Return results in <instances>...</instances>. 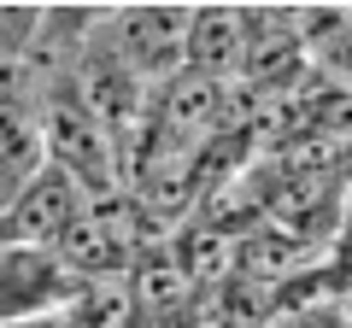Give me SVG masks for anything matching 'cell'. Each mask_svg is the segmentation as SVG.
I'll return each instance as SVG.
<instances>
[{"mask_svg": "<svg viewBox=\"0 0 352 328\" xmlns=\"http://www.w3.org/2000/svg\"><path fill=\"white\" fill-rule=\"evenodd\" d=\"M41 164H53L59 176H71L88 200L112 188V170H118L112 164V135L94 124V112L76 100V89H65V94L53 89L41 100Z\"/></svg>", "mask_w": 352, "mask_h": 328, "instance_id": "cell-1", "label": "cell"}, {"mask_svg": "<svg viewBox=\"0 0 352 328\" xmlns=\"http://www.w3.org/2000/svg\"><path fill=\"white\" fill-rule=\"evenodd\" d=\"M82 293V276L47 246H12L0 240V328L65 316V305Z\"/></svg>", "mask_w": 352, "mask_h": 328, "instance_id": "cell-2", "label": "cell"}, {"mask_svg": "<svg viewBox=\"0 0 352 328\" xmlns=\"http://www.w3.org/2000/svg\"><path fill=\"white\" fill-rule=\"evenodd\" d=\"M82 205H88V194L76 188L71 176H59L53 164H41L36 176H30L12 200L0 205V240L59 253V240L71 235V223L82 217Z\"/></svg>", "mask_w": 352, "mask_h": 328, "instance_id": "cell-3", "label": "cell"}, {"mask_svg": "<svg viewBox=\"0 0 352 328\" xmlns=\"http://www.w3.org/2000/svg\"><path fill=\"white\" fill-rule=\"evenodd\" d=\"M41 170V94L0 59V205Z\"/></svg>", "mask_w": 352, "mask_h": 328, "instance_id": "cell-4", "label": "cell"}, {"mask_svg": "<svg viewBox=\"0 0 352 328\" xmlns=\"http://www.w3.org/2000/svg\"><path fill=\"white\" fill-rule=\"evenodd\" d=\"M182 30L188 12L182 6H135L118 18V65L135 82H170L182 71Z\"/></svg>", "mask_w": 352, "mask_h": 328, "instance_id": "cell-5", "label": "cell"}, {"mask_svg": "<svg viewBox=\"0 0 352 328\" xmlns=\"http://www.w3.org/2000/svg\"><path fill=\"white\" fill-rule=\"evenodd\" d=\"M241 41H247V12L235 6H194L182 30V71L194 76H223L241 71Z\"/></svg>", "mask_w": 352, "mask_h": 328, "instance_id": "cell-6", "label": "cell"}, {"mask_svg": "<svg viewBox=\"0 0 352 328\" xmlns=\"http://www.w3.org/2000/svg\"><path fill=\"white\" fill-rule=\"evenodd\" d=\"M223 112V82L212 76H194V71H176L164 82V100H159V124L176 129V135H206Z\"/></svg>", "mask_w": 352, "mask_h": 328, "instance_id": "cell-7", "label": "cell"}, {"mask_svg": "<svg viewBox=\"0 0 352 328\" xmlns=\"http://www.w3.org/2000/svg\"><path fill=\"white\" fill-rule=\"evenodd\" d=\"M65 328H135V299L124 281H82L71 305L59 316Z\"/></svg>", "mask_w": 352, "mask_h": 328, "instance_id": "cell-8", "label": "cell"}, {"mask_svg": "<svg viewBox=\"0 0 352 328\" xmlns=\"http://www.w3.org/2000/svg\"><path fill=\"white\" fill-rule=\"evenodd\" d=\"M311 129H323V135H352V89L329 94V100L311 112Z\"/></svg>", "mask_w": 352, "mask_h": 328, "instance_id": "cell-9", "label": "cell"}, {"mask_svg": "<svg viewBox=\"0 0 352 328\" xmlns=\"http://www.w3.org/2000/svg\"><path fill=\"white\" fill-rule=\"evenodd\" d=\"M12 328H65L59 316H36V323H12Z\"/></svg>", "mask_w": 352, "mask_h": 328, "instance_id": "cell-10", "label": "cell"}]
</instances>
